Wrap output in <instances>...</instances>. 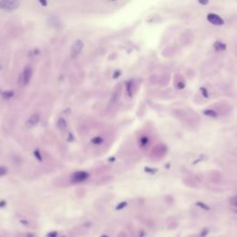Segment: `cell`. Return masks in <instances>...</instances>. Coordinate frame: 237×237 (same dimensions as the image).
Segmentation results:
<instances>
[{"instance_id": "30bf717a", "label": "cell", "mask_w": 237, "mask_h": 237, "mask_svg": "<svg viewBox=\"0 0 237 237\" xmlns=\"http://www.w3.org/2000/svg\"><path fill=\"white\" fill-rule=\"evenodd\" d=\"M8 172V169L6 167H0V177L6 175Z\"/></svg>"}, {"instance_id": "6da1fadb", "label": "cell", "mask_w": 237, "mask_h": 237, "mask_svg": "<svg viewBox=\"0 0 237 237\" xmlns=\"http://www.w3.org/2000/svg\"><path fill=\"white\" fill-rule=\"evenodd\" d=\"M20 2L16 0H1L0 1V9L5 10H15L19 8Z\"/></svg>"}, {"instance_id": "5b68a950", "label": "cell", "mask_w": 237, "mask_h": 237, "mask_svg": "<svg viewBox=\"0 0 237 237\" xmlns=\"http://www.w3.org/2000/svg\"><path fill=\"white\" fill-rule=\"evenodd\" d=\"M208 21L209 22H211L212 24H215V25H222L224 23L223 20L217 14H214V13H209L207 17Z\"/></svg>"}, {"instance_id": "9a60e30c", "label": "cell", "mask_w": 237, "mask_h": 237, "mask_svg": "<svg viewBox=\"0 0 237 237\" xmlns=\"http://www.w3.org/2000/svg\"><path fill=\"white\" fill-rule=\"evenodd\" d=\"M34 155H35V157L39 159V160H42V157H41V155H40V153H39V151H34Z\"/></svg>"}, {"instance_id": "8fae6325", "label": "cell", "mask_w": 237, "mask_h": 237, "mask_svg": "<svg viewBox=\"0 0 237 237\" xmlns=\"http://www.w3.org/2000/svg\"><path fill=\"white\" fill-rule=\"evenodd\" d=\"M205 114L208 115V116H211V117H216V116H217V114H216L215 111H213V110H207V111L205 112Z\"/></svg>"}, {"instance_id": "ba28073f", "label": "cell", "mask_w": 237, "mask_h": 237, "mask_svg": "<svg viewBox=\"0 0 237 237\" xmlns=\"http://www.w3.org/2000/svg\"><path fill=\"white\" fill-rule=\"evenodd\" d=\"M1 94H2V97H3L4 99H10V98H12V97H14V91H11V90H10V91H5V92H3Z\"/></svg>"}, {"instance_id": "4fadbf2b", "label": "cell", "mask_w": 237, "mask_h": 237, "mask_svg": "<svg viewBox=\"0 0 237 237\" xmlns=\"http://www.w3.org/2000/svg\"><path fill=\"white\" fill-rule=\"evenodd\" d=\"M197 205L199 206V207H201L202 208H204V209H209V208L208 207V206H206L204 203H201V202H198L197 203Z\"/></svg>"}, {"instance_id": "7c38bea8", "label": "cell", "mask_w": 237, "mask_h": 237, "mask_svg": "<svg viewBox=\"0 0 237 237\" xmlns=\"http://www.w3.org/2000/svg\"><path fill=\"white\" fill-rule=\"evenodd\" d=\"M126 206H127V203H126V202H122V203H120V205L117 206L116 209H121V208H123L126 207Z\"/></svg>"}, {"instance_id": "8992f818", "label": "cell", "mask_w": 237, "mask_h": 237, "mask_svg": "<svg viewBox=\"0 0 237 237\" xmlns=\"http://www.w3.org/2000/svg\"><path fill=\"white\" fill-rule=\"evenodd\" d=\"M39 120H40V116L38 114H33L30 117V119L26 122V126L28 128H32V127H34L38 124Z\"/></svg>"}, {"instance_id": "2e32d148", "label": "cell", "mask_w": 237, "mask_h": 237, "mask_svg": "<svg viewBox=\"0 0 237 237\" xmlns=\"http://www.w3.org/2000/svg\"><path fill=\"white\" fill-rule=\"evenodd\" d=\"M208 230H207V229H206V230H204V231H203L201 232L200 236H201V237H205V236H206V235L208 234Z\"/></svg>"}, {"instance_id": "e0dca14e", "label": "cell", "mask_w": 237, "mask_h": 237, "mask_svg": "<svg viewBox=\"0 0 237 237\" xmlns=\"http://www.w3.org/2000/svg\"><path fill=\"white\" fill-rule=\"evenodd\" d=\"M5 206H6V201H4V200H1V201H0V208H4Z\"/></svg>"}, {"instance_id": "ffe728a7", "label": "cell", "mask_w": 237, "mask_h": 237, "mask_svg": "<svg viewBox=\"0 0 237 237\" xmlns=\"http://www.w3.org/2000/svg\"><path fill=\"white\" fill-rule=\"evenodd\" d=\"M101 237H109V236H108V235H102Z\"/></svg>"}, {"instance_id": "ac0fdd59", "label": "cell", "mask_w": 237, "mask_h": 237, "mask_svg": "<svg viewBox=\"0 0 237 237\" xmlns=\"http://www.w3.org/2000/svg\"><path fill=\"white\" fill-rule=\"evenodd\" d=\"M235 199H236V197H233V198L231 199V201H232V205H233V206H236V203H235Z\"/></svg>"}, {"instance_id": "d6986e66", "label": "cell", "mask_w": 237, "mask_h": 237, "mask_svg": "<svg viewBox=\"0 0 237 237\" xmlns=\"http://www.w3.org/2000/svg\"><path fill=\"white\" fill-rule=\"evenodd\" d=\"M40 4H42L43 6H46V2H43V1H40Z\"/></svg>"}, {"instance_id": "7a4b0ae2", "label": "cell", "mask_w": 237, "mask_h": 237, "mask_svg": "<svg viewBox=\"0 0 237 237\" xmlns=\"http://www.w3.org/2000/svg\"><path fill=\"white\" fill-rule=\"evenodd\" d=\"M82 47H83V43L81 40H76L73 43V44L71 46V55L73 59L77 58L80 55V53L82 52Z\"/></svg>"}, {"instance_id": "52a82bcc", "label": "cell", "mask_w": 237, "mask_h": 237, "mask_svg": "<svg viewBox=\"0 0 237 237\" xmlns=\"http://www.w3.org/2000/svg\"><path fill=\"white\" fill-rule=\"evenodd\" d=\"M57 125H58V128H59V130H61V131H64V130H66V128H67V122H66V120H65L64 119H62V118L58 120Z\"/></svg>"}, {"instance_id": "5bb4252c", "label": "cell", "mask_w": 237, "mask_h": 237, "mask_svg": "<svg viewBox=\"0 0 237 237\" xmlns=\"http://www.w3.org/2000/svg\"><path fill=\"white\" fill-rule=\"evenodd\" d=\"M57 235H58L57 231H52V232H49L48 234H47V237H56Z\"/></svg>"}, {"instance_id": "277c9868", "label": "cell", "mask_w": 237, "mask_h": 237, "mask_svg": "<svg viewBox=\"0 0 237 237\" xmlns=\"http://www.w3.org/2000/svg\"><path fill=\"white\" fill-rule=\"evenodd\" d=\"M88 176H89V174L85 171H77L72 175L71 181L73 182H81L85 181L88 178Z\"/></svg>"}, {"instance_id": "3957f363", "label": "cell", "mask_w": 237, "mask_h": 237, "mask_svg": "<svg viewBox=\"0 0 237 237\" xmlns=\"http://www.w3.org/2000/svg\"><path fill=\"white\" fill-rule=\"evenodd\" d=\"M32 71L30 67H26L23 71V72L21 73V84L25 86L27 85L30 81H31V78H32Z\"/></svg>"}, {"instance_id": "9c48e42d", "label": "cell", "mask_w": 237, "mask_h": 237, "mask_svg": "<svg viewBox=\"0 0 237 237\" xmlns=\"http://www.w3.org/2000/svg\"><path fill=\"white\" fill-rule=\"evenodd\" d=\"M214 47H215V49H216L217 51H221V50H224V49L226 48L225 44H222L221 42H216V43L214 44Z\"/></svg>"}]
</instances>
